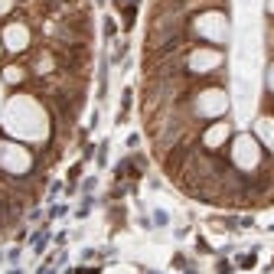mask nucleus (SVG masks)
I'll return each instance as SVG.
<instances>
[{"mask_svg":"<svg viewBox=\"0 0 274 274\" xmlns=\"http://www.w3.org/2000/svg\"><path fill=\"white\" fill-rule=\"evenodd\" d=\"M95 209V196H82V206L75 209V219H88Z\"/></svg>","mask_w":274,"mask_h":274,"instance_id":"nucleus-8","label":"nucleus"},{"mask_svg":"<svg viewBox=\"0 0 274 274\" xmlns=\"http://www.w3.org/2000/svg\"><path fill=\"white\" fill-rule=\"evenodd\" d=\"M95 3H98V7H105V3H108V0H95Z\"/></svg>","mask_w":274,"mask_h":274,"instance_id":"nucleus-24","label":"nucleus"},{"mask_svg":"<svg viewBox=\"0 0 274 274\" xmlns=\"http://www.w3.org/2000/svg\"><path fill=\"white\" fill-rule=\"evenodd\" d=\"M183 274H199V268H196V265H189V268H186Z\"/></svg>","mask_w":274,"mask_h":274,"instance_id":"nucleus-21","label":"nucleus"},{"mask_svg":"<svg viewBox=\"0 0 274 274\" xmlns=\"http://www.w3.org/2000/svg\"><path fill=\"white\" fill-rule=\"evenodd\" d=\"M16 3H20V0H0V20H7V16H13Z\"/></svg>","mask_w":274,"mask_h":274,"instance_id":"nucleus-15","label":"nucleus"},{"mask_svg":"<svg viewBox=\"0 0 274 274\" xmlns=\"http://www.w3.org/2000/svg\"><path fill=\"white\" fill-rule=\"evenodd\" d=\"M127 55H131V39L127 36H117L114 43H111V53H108V62L111 65H124Z\"/></svg>","mask_w":274,"mask_h":274,"instance_id":"nucleus-4","label":"nucleus"},{"mask_svg":"<svg viewBox=\"0 0 274 274\" xmlns=\"http://www.w3.org/2000/svg\"><path fill=\"white\" fill-rule=\"evenodd\" d=\"M65 212H69V206H65V203H55V206H53V209H49V212H46V222H55V219H62Z\"/></svg>","mask_w":274,"mask_h":274,"instance_id":"nucleus-13","label":"nucleus"},{"mask_svg":"<svg viewBox=\"0 0 274 274\" xmlns=\"http://www.w3.org/2000/svg\"><path fill=\"white\" fill-rule=\"evenodd\" d=\"M3 53H7V49H3V43H0V55H3Z\"/></svg>","mask_w":274,"mask_h":274,"instance_id":"nucleus-25","label":"nucleus"},{"mask_svg":"<svg viewBox=\"0 0 274 274\" xmlns=\"http://www.w3.org/2000/svg\"><path fill=\"white\" fill-rule=\"evenodd\" d=\"M235 268H238V271H251V268H258V245H255L251 251H245V255H238V258H235Z\"/></svg>","mask_w":274,"mask_h":274,"instance_id":"nucleus-5","label":"nucleus"},{"mask_svg":"<svg viewBox=\"0 0 274 274\" xmlns=\"http://www.w3.org/2000/svg\"><path fill=\"white\" fill-rule=\"evenodd\" d=\"M228 137H232V124H228V121H212L209 127L199 131V147H203L206 154H222Z\"/></svg>","mask_w":274,"mask_h":274,"instance_id":"nucleus-2","label":"nucleus"},{"mask_svg":"<svg viewBox=\"0 0 274 274\" xmlns=\"http://www.w3.org/2000/svg\"><path fill=\"white\" fill-rule=\"evenodd\" d=\"M0 43L10 55H30L33 53V30L23 16H13V20H3L0 26Z\"/></svg>","mask_w":274,"mask_h":274,"instance_id":"nucleus-1","label":"nucleus"},{"mask_svg":"<svg viewBox=\"0 0 274 274\" xmlns=\"http://www.w3.org/2000/svg\"><path fill=\"white\" fill-rule=\"evenodd\" d=\"M150 222H154V228H166L170 225V212L166 209H154L150 212Z\"/></svg>","mask_w":274,"mask_h":274,"instance_id":"nucleus-9","label":"nucleus"},{"mask_svg":"<svg viewBox=\"0 0 274 274\" xmlns=\"http://www.w3.org/2000/svg\"><path fill=\"white\" fill-rule=\"evenodd\" d=\"M95 189H98V176H85V180L78 183V193L82 196H92Z\"/></svg>","mask_w":274,"mask_h":274,"instance_id":"nucleus-12","label":"nucleus"},{"mask_svg":"<svg viewBox=\"0 0 274 274\" xmlns=\"http://www.w3.org/2000/svg\"><path fill=\"white\" fill-rule=\"evenodd\" d=\"M62 183H49V199H55V196H59V193H62Z\"/></svg>","mask_w":274,"mask_h":274,"instance_id":"nucleus-18","label":"nucleus"},{"mask_svg":"<svg viewBox=\"0 0 274 274\" xmlns=\"http://www.w3.org/2000/svg\"><path fill=\"white\" fill-rule=\"evenodd\" d=\"M124 147L127 150H137V147H141V134H131V137L124 141Z\"/></svg>","mask_w":274,"mask_h":274,"instance_id":"nucleus-17","label":"nucleus"},{"mask_svg":"<svg viewBox=\"0 0 274 274\" xmlns=\"http://www.w3.org/2000/svg\"><path fill=\"white\" fill-rule=\"evenodd\" d=\"M7 274H23V271H20V265H16V268H10V271Z\"/></svg>","mask_w":274,"mask_h":274,"instance_id":"nucleus-23","label":"nucleus"},{"mask_svg":"<svg viewBox=\"0 0 274 274\" xmlns=\"http://www.w3.org/2000/svg\"><path fill=\"white\" fill-rule=\"evenodd\" d=\"M271 268H274V258H271V265H268V271H271Z\"/></svg>","mask_w":274,"mask_h":274,"instance_id":"nucleus-26","label":"nucleus"},{"mask_svg":"<svg viewBox=\"0 0 274 274\" xmlns=\"http://www.w3.org/2000/svg\"><path fill=\"white\" fill-rule=\"evenodd\" d=\"M144 274H164V271H154V268H141Z\"/></svg>","mask_w":274,"mask_h":274,"instance_id":"nucleus-22","label":"nucleus"},{"mask_svg":"<svg viewBox=\"0 0 274 274\" xmlns=\"http://www.w3.org/2000/svg\"><path fill=\"white\" fill-rule=\"evenodd\" d=\"M0 78H3V85H23L30 78V69H26V62H10V65H3Z\"/></svg>","mask_w":274,"mask_h":274,"instance_id":"nucleus-3","label":"nucleus"},{"mask_svg":"<svg viewBox=\"0 0 274 274\" xmlns=\"http://www.w3.org/2000/svg\"><path fill=\"white\" fill-rule=\"evenodd\" d=\"M82 170H85V160H75V164L69 166V173H65V183L78 186V183H82Z\"/></svg>","mask_w":274,"mask_h":274,"instance_id":"nucleus-7","label":"nucleus"},{"mask_svg":"<svg viewBox=\"0 0 274 274\" xmlns=\"http://www.w3.org/2000/svg\"><path fill=\"white\" fill-rule=\"evenodd\" d=\"M196 251H199V255H216V248L206 242V235H196Z\"/></svg>","mask_w":274,"mask_h":274,"instance_id":"nucleus-16","label":"nucleus"},{"mask_svg":"<svg viewBox=\"0 0 274 274\" xmlns=\"http://www.w3.org/2000/svg\"><path fill=\"white\" fill-rule=\"evenodd\" d=\"M238 271V268H235V261H228L225 255H219V258H216V274H235Z\"/></svg>","mask_w":274,"mask_h":274,"instance_id":"nucleus-10","label":"nucleus"},{"mask_svg":"<svg viewBox=\"0 0 274 274\" xmlns=\"http://www.w3.org/2000/svg\"><path fill=\"white\" fill-rule=\"evenodd\" d=\"M102 36H105V43H114L121 36V23H117L114 16H105L102 20Z\"/></svg>","mask_w":274,"mask_h":274,"instance_id":"nucleus-6","label":"nucleus"},{"mask_svg":"<svg viewBox=\"0 0 274 274\" xmlns=\"http://www.w3.org/2000/svg\"><path fill=\"white\" fill-rule=\"evenodd\" d=\"M189 232H193V228H189V225H180V228H176V232H173V238H186Z\"/></svg>","mask_w":274,"mask_h":274,"instance_id":"nucleus-19","label":"nucleus"},{"mask_svg":"<svg viewBox=\"0 0 274 274\" xmlns=\"http://www.w3.org/2000/svg\"><path fill=\"white\" fill-rule=\"evenodd\" d=\"M20 255H23V248H20V245H13V248H7V255H3V261H7L10 268H16V265H20Z\"/></svg>","mask_w":274,"mask_h":274,"instance_id":"nucleus-14","label":"nucleus"},{"mask_svg":"<svg viewBox=\"0 0 274 274\" xmlns=\"http://www.w3.org/2000/svg\"><path fill=\"white\" fill-rule=\"evenodd\" d=\"M265 13H268V20L274 23V0H265Z\"/></svg>","mask_w":274,"mask_h":274,"instance_id":"nucleus-20","label":"nucleus"},{"mask_svg":"<svg viewBox=\"0 0 274 274\" xmlns=\"http://www.w3.org/2000/svg\"><path fill=\"white\" fill-rule=\"evenodd\" d=\"M170 268H173V271H186V268H189V255H183V251H176V255L170 258Z\"/></svg>","mask_w":274,"mask_h":274,"instance_id":"nucleus-11","label":"nucleus"}]
</instances>
